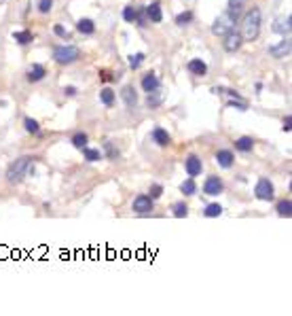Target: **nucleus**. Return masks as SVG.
I'll list each match as a JSON object with an SVG mask.
<instances>
[{"mask_svg": "<svg viewBox=\"0 0 292 316\" xmlns=\"http://www.w3.org/2000/svg\"><path fill=\"white\" fill-rule=\"evenodd\" d=\"M24 125H26V130L30 132V134H38V132H40L38 121H36V119H32V117H26L24 119Z\"/></svg>", "mask_w": 292, "mask_h": 316, "instance_id": "28", "label": "nucleus"}, {"mask_svg": "<svg viewBox=\"0 0 292 316\" xmlns=\"http://www.w3.org/2000/svg\"><path fill=\"white\" fill-rule=\"evenodd\" d=\"M277 214L280 216H292V202L290 200H282L280 204H277Z\"/></svg>", "mask_w": 292, "mask_h": 316, "instance_id": "26", "label": "nucleus"}, {"mask_svg": "<svg viewBox=\"0 0 292 316\" xmlns=\"http://www.w3.org/2000/svg\"><path fill=\"white\" fill-rule=\"evenodd\" d=\"M163 91H161V87L159 89H155V91H148V98H146V106L148 108H159L161 104H163Z\"/></svg>", "mask_w": 292, "mask_h": 316, "instance_id": "17", "label": "nucleus"}, {"mask_svg": "<svg viewBox=\"0 0 292 316\" xmlns=\"http://www.w3.org/2000/svg\"><path fill=\"white\" fill-rule=\"evenodd\" d=\"M244 2L246 0H229V11L235 13V15H239L241 9H244Z\"/></svg>", "mask_w": 292, "mask_h": 316, "instance_id": "35", "label": "nucleus"}, {"mask_svg": "<svg viewBox=\"0 0 292 316\" xmlns=\"http://www.w3.org/2000/svg\"><path fill=\"white\" fill-rule=\"evenodd\" d=\"M180 191L184 193V195H195L197 193V185H195V178H187V180H184L182 182V185H180Z\"/></svg>", "mask_w": 292, "mask_h": 316, "instance_id": "25", "label": "nucleus"}, {"mask_svg": "<svg viewBox=\"0 0 292 316\" xmlns=\"http://www.w3.org/2000/svg\"><path fill=\"white\" fill-rule=\"evenodd\" d=\"M254 195L259 200H262V202H271L275 198L273 182L269 180V178H259V182H256V187H254Z\"/></svg>", "mask_w": 292, "mask_h": 316, "instance_id": "5", "label": "nucleus"}, {"mask_svg": "<svg viewBox=\"0 0 292 316\" xmlns=\"http://www.w3.org/2000/svg\"><path fill=\"white\" fill-rule=\"evenodd\" d=\"M161 87V79L157 76L155 72H148V74H144V79H142V89L146 91H155V89H159Z\"/></svg>", "mask_w": 292, "mask_h": 316, "instance_id": "13", "label": "nucleus"}, {"mask_svg": "<svg viewBox=\"0 0 292 316\" xmlns=\"http://www.w3.org/2000/svg\"><path fill=\"white\" fill-rule=\"evenodd\" d=\"M121 98H123V102H125L127 108H136V104H138V94H136V89H133L131 85H125L123 89H121Z\"/></svg>", "mask_w": 292, "mask_h": 316, "instance_id": "12", "label": "nucleus"}, {"mask_svg": "<svg viewBox=\"0 0 292 316\" xmlns=\"http://www.w3.org/2000/svg\"><path fill=\"white\" fill-rule=\"evenodd\" d=\"M161 195H163V187L161 185H153L151 187V195H148V198H151V200H159Z\"/></svg>", "mask_w": 292, "mask_h": 316, "instance_id": "37", "label": "nucleus"}, {"mask_svg": "<svg viewBox=\"0 0 292 316\" xmlns=\"http://www.w3.org/2000/svg\"><path fill=\"white\" fill-rule=\"evenodd\" d=\"M81 58V51H78V47H72V45H62V47H55L53 49V60L58 62V64H72Z\"/></svg>", "mask_w": 292, "mask_h": 316, "instance_id": "4", "label": "nucleus"}, {"mask_svg": "<svg viewBox=\"0 0 292 316\" xmlns=\"http://www.w3.org/2000/svg\"><path fill=\"white\" fill-rule=\"evenodd\" d=\"M260 24H262V13L259 6H254L244 15L241 22V38L244 40H256L260 34Z\"/></svg>", "mask_w": 292, "mask_h": 316, "instance_id": "1", "label": "nucleus"}, {"mask_svg": "<svg viewBox=\"0 0 292 316\" xmlns=\"http://www.w3.org/2000/svg\"><path fill=\"white\" fill-rule=\"evenodd\" d=\"M106 155H108L110 159H117L119 157V151L112 146V142H106Z\"/></svg>", "mask_w": 292, "mask_h": 316, "instance_id": "38", "label": "nucleus"}, {"mask_svg": "<svg viewBox=\"0 0 292 316\" xmlns=\"http://www.w3.org/2000/svg\"><path fill=\"white\" fill-rule=\"evenodd\" d=\"M83 155L87 161H99L102 159V153H99V149H89V146H83Z\"/></svg>", "mask_w": 292, "mask_h": 316, "instance_id": "27", "label": "nucleus"}, {"mask_svg": "<svg viewBox=\"0 0 292 316\" xmlns=\"http://www.w3.org/2000/svg\"><path fill=\"white\" fill-rule=\"evenodd\" d=\"M184 168H187V174H189V176L195 178V176H199V174H201L203 164H201V159H199L197 155H189L187 161H184Z\"/></svg>", "mask_w": 292, "mask_h": 316, "instance_id": "10", "label": "nucleus"}, {"mask_svg": "<svg viewBox=\"0 0 292 316\" xmlns=\"http://www.w3.org/2000/svg\"><path fill=\"white\" fill-rule=\"evenodd\" d=\"M87 134H83V132H78V134L72 136V144L76 146V149H83V146H87Z\"/></svg>", "mask_w": 292, "mask_h": 316, "instance_id": "34", "label": "nucleus"}, {"mask_svg": "<svg viewBox=\"0 0 292 316\" xmlns=\"http://www.w3.org/2000/svg\"><path fill=\"white\" fill-rule=\"evenodd\" d=\"M237 17H239V15H235V13H231L229 9L223 11V13H220V15L216 17V22L212 24V34H216V36H225L227 32L235 30Z\"/></svg>", "mask_w": 292, "mask_h": 316, "instance_id": "3", "label": "nucleus"}, {"mask_svg": "<svg viewBox=\"0 0 292 316\" xmlns=\"http://www.w3.org/2000/svg\"><path fill=\"white\" fill-rule=\"evenodd\" d=\"M45 76H47V70H45V66H40V64H32V68L28 70V81L30 83L42 81Z\"/></svg>", "mask_w": 292, "mask_h": 316, "instance_id": "18", "label": "nucleus"}, {"mask_svg": "<svg viewBox=\"0 0 292 316\" xmlns=\"http://www.w3.org/2000/svg\"><path fill=\"white\" fill-rule=\"evenodd\" d=\"M13 40H15L17 45H30L32 43V32H28V30L13 32Z\"/></svg>", "mask_w": 292, "mask_h": 316, "instance_id": "22", "label": "nucleus"}, {"mask_svg": "<svg viewBox=\"0 0 292 316\" xmlns=\"http://www.w3.org/2000/svg\"><path fill=\"white\" fill-rule=\"evenodd\" d=\"M290 30H292V17H277L275 24H273V32L282 34V36H290Z\"/></svg>", "mask_w": 292, "mask_h": 316, "instance_id": "11", "label": "nucleus"}, {"mask_svg": "<svg viewBox=\"0 0 292 316\" xmlns=\"http://www.w3.org/2000/svg\"><path fill=\"white\" fill-rule=\"evenodd\" d=\"M203 214L208 216V219H216V216L223 214V206H220V204H208L205 210H203Z\"/></svg>", "mask_w": 292, "mask_h": 316, "instance_id": "24", "label": "nucleus"}, {"mask_svg": "<svg viewBox=\"0 0 292 316\" xmlns=\"http://www.w3.org/2000/svg\"><path fill=\"white\" fill-rule=\"evenodd\" d=\"M51 9H53V0H38V11L40 13H51Z\"/></svg>", "mask_w": 292, "mask_h": 316, "instance_id": "36", "label": "nucleus"}, {"mask_svg": "<svg viewBox=\"0 0 292 316\" xmlns=\"http://www.w3.org/2000/svg\"><path fill=\"white\" fill-rule=\"evenodd\" d=\"M136 15H138V9H133V6H125L123 9V19L130 24H136Z\"/></svg>", "mask_w": 292, "mask_h": 316, "instance_id": "32", "label": "nucleus"}, {"mask_svg": "<svg viewBox=\"0 0 292 316\" xmlns=\"http://www.w3.org/2000/svg\"><path fill=\"white\" fill-rule=\"evenodd\" d=\"M225 191V182L220 180L218 176H208L205 178V182H203V193L205 195H212V198H214V195H220Z\"/></svg>", "mask_w": 292, "mask_h": 316, "instance_id": "7", "label": "nucleus"}, {"mask_svg": "<svg viewBox=\"0 0 292 316\" xmlns=\"http://www.w3.org/2000/svg\"><path fill=\"white\" fill-rule=\"evenodd\" d=\"M0 2H2V0H0Z\"/></svg>", "mask_w": 292, "mask_h": 316, "instance_id": "43", "label": "nucleus"}, {"mask_svg": "<svg viewBox=\"0 0 292 316\" xmlns=\"http://www.w3.org/2000/svg\"><path fill=\"white\" fill-rule=\"evenodd\" d=\"M53 32L58 34V36H62V38H68V32H66V28H64V26H55Z\"/></svg>", "mask_w": 292, "mask_h": 316, "instance_id": "39", "label": "nucleus"}, {"mask_svg": "<svg viewBox=\"0 0 292 316\" xmlns=\"http://www.w3.org/2000/svg\"><path fill=\"white\" fill-rule=\"evenodd\" d=\"M216 161H218L220 168H231L233 161H235V155H233L229 149H220V151L216 153Z\"/></svg>", "mask_w": 292, "mask_h": 316, "instance_id": "16", "label": "nucleus"}, {"mask_svg": "<svg viewBox=\"0 0 292 316\" xmlns=\"http://www.w3.org/2000/svg\"><path fill=\"white\" fill-rule=\"evenodd\" d=\"M189 214V206L184 202H178V204H174V216L176 219H184V216Z\"/></svg>", "mask_w": 292, "mask_h": 316, "instance_id": "29", "label": "nucleus"}, {"mask_svg": "<svg viewBox=\"0 0 292 316\" xmlns=\"http://www.w3.org/2000/svg\"><path fill=\"white\" fill-rule=\"evenodd\" d=\"M235 149L241 151V153H250L254 149V140L250 136H241V138L235 140Z\"/></svg>", "mask_w": 292, "mask_h": 316, "instance_id": "21", "label": "nucleus"}, {"mask_svg": "<svg viewBox=\"0 0 292 316\" xmlns=\"http://www.w3.org/2000/svg\"><path fill=\"white\" fill-rule=\"evenodd\" d=\"M144 13H146V17L151 19L153 24H159L161 19H163V11H161V4L159 2H151V4L146 6Z\"/></svg>", "mask_w": 292, "mask_h": 316, "instance_id": "15", "label": "nucleus"}, {"mask_svg": "<svg viewBox=\"0 0 292 316\" xmlns=\"http://www.w3.org/2000/svg\"><path fill=\"white\" fill-rule=\"evenodd\" d=\"M76 30L81 32V34H85V36L94 34V32H96V24H94V19H89V17L78 19V22H76Z\"/></svg>", "mask_w": 292, "mask_h": 316, "instance_id": "19", "label": "nucleus"}, {"mask_svg": "<svg viewBox=\"0 0 292 316\" xmlns=\"http://www.w3.org/2000/svg\"><path fill=\"white\" fill-rule=\"evenodd\" d=\"M241 43H244V38H241V34L239 32H227L225 34V40H223V47H225V51H229V53H235L237 49L241 47Z\"/></svg>", "mask_w": 292, "mask_h": 316, "instance_id": "8", "label": "nucleus"}, {"mask_svg": "<svg viewBox=\"0 0 292 316\" xmlns=\"http://www.w3.org/2000/svg\"><path fill=\"white\" fill-rule=\"evenodd\" d=\"M131 208H133V212H138V214H148L153 210V200L148 198V195H138V198L133 200Z\"/></svg>", "mask_w": 292, "mask_h": 316, "instance_id": "9", "label": "nucleus"}, {"mask_svg": "<svg viewBox=\"0 0 292 316\" xmlns=\"http://www.w3.org/2000/svg\"><path fill=\"white\" fill-rule=\"evenodd\" d=\"M153 140L159 146H169V144H172V138H169V134L163 128H155L153 130Z\"/></svg>", "mask_w": 292, "mask_h": 316, "instance_id": "20", "label": "nucleus"}, {"mask_svg": "<svg viewBox=\"0 0 292 316\" xmlns=\"http://www.w3.org/2000/svg\"><path fill=\"white\" fill-rule=\"evenodd\" d=\"M115 91H112L110 87H106V89H102L99 91V100H102V104L104 106H112V104H115Z\"/></svg>", "mask_w": 292, "mask_h": 316, "instance_id": "23", "label": "nucleus"}, {"mask_svg": "<svg viewBox=\"0 0 292 316\" xmlns=\"http://www.w3.org/2000/svg\"><path fill=\"white\" fill-rule=\"evenodd\" d=\"M290 49H292L290 36H284L280 43H275V45L269 47V55L275 58V60H282V58H288V55H290Z\"/></svg>", "mask_w": 292, "mask_h": 316, "instance_id": "6", "label": "nucleus"}, {"mask_svg": "<svg viewBox=\"0 0 292 316\" xmlns=\"http://www.w3.org/2000/svg\"><path fill=\"white\" fill-rule=\"evenodd\" d=\"M189 72L195 74V76H205V72H208V64L201 60V58H195L189 62Z\"/></svg>", "mask_w": 292, "mask_h": 316, "instance_id": "14", "label": "nucleus"}, {"mask_svg": "<svg viewBox=\"0 0 292 316\" xmlns=\"http://www.w3.org/2000/svg\"><path fill=\"white\" fill-rule=\"evenodd\" d=\"M34 174V166H32V157H19L9 166L6 170V180L9 182H19L24 180V176H30Z\"/></svg>", "mask_w": 292, "mask_h": 316, "instance_id": "2", "label": "nucleus"}, {"mask_svg": "<svg viewBox=\"0 0 292 316\" xmlns=\"http://www.w3.org/2000/svg\"><path fill=\"white\" fill-rule=\"evenodd\" d=\"M64 96H68V98H72V96H76V87H72V85L64 87Z\"/></svg>", "mask_w": 292, "mask_h": 316, "instance_id": "41", "label": "nucleus"}, {"mask_svg": "<svg viewBox=\"0 0 292 316\" xmlns=\"http://www.w3.org/2000/svg\"><path fill=\"white\" fill-rule=\"evenodd\" d=\"M99 76H102V81H112V79H115V76H110V72H106V70H102Z\"/></svg>", "mask_w": 292, "mask_h": 316, "instance_id": "42", "label": "nucleus"}, {"mask_svg": "<svg viewBox=\"0 0 292 316\" xmlns=\"http://www.w3.org/2000/svg\"><path fill=\"white\" fill-rule=\"evenodd\" d=\"M282 130H284V132H290V130H292V117H290V115H288L286 119H284V123H282Z\"/></svg>", "mask_w": 292, "mask_h": 316, "instance_id": "40", "label": "nucleus"}, {"mask_svg": "<svg viewBox=\"0 0 292 316\" xmlns=\"http://www.w3.org/2000/svg\"><path fill=\"white\" fill-rule=\"evenodd\" d=\"M193 17H195V15H193L191 11H184V13H180V15L176 17V24H178V26H189L191 22H193Z\"/></svg>", "mask_w": 292, "mask_h": 316, "instance_id": "33", "label": "nucleus"}, {"mask_svg": "<svg viewBox=\"0 0 292 316\" xmlns=\"http://www.w3.org/2000/svg\"><path fill=\"white\" fill-rule=\"evenodd\" d=\"M227 106L237 108V110H248V102L244 100V98H231V100L227 102Z\"/></svg>", "mask_w": 292, "mask_h": 316, "instance_id": "31", "label": "nucleus"}, {"mask_svg": "<svg viewBox=\"0 0 292 316\" xmlns=\"http://www.w3.org/2000/svg\"><path fill=\"white\" fill-rule=\"evenodd\" d=\"M144 58H146L144 53H131L130 55V68L131 70H138L142 66V62H144Z\"/></svg>", "mask_w": 292, "mask_h": 316, "instance_id": "30", "label": "nucleus"}]
</instances>
